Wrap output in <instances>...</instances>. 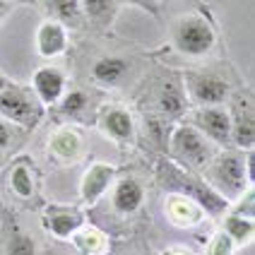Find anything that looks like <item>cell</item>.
<instances>
[{"mask_svg": "<svg viewBox=\"0 0 255 255\" xmlns=\"http://www.w3.org/2000/svg\"><path fill=\"white\" fill-rule=\"evenodd\" d=\"M123 72H126V63L118 60V58H104L94 65V77L99 82H106V85H114Z\"/></svg>", "mask_w": 255, "mask_h": 255, "instance_id": "8fae6325", "label": "cell"}, {"mask_svg": "<svg viewBox=\"0 0 255 255\" xmlns=\"http://www.w3.org/2000/svg\"><path fill=\"white\" fill-rule=\"evenodd\" d=\"M34 87H36L39 97H41L46 104H53V101L60 97V92H63V77H60L56 70L43 68V70L36 72V77H34Z\"/></svg>", "mask_w": 255, "mask_h": 255, "instance_id": "5b68a950", "label": "cell"}, {"mask_svg": "<svg viewBox=\"0 0 255 255\" xmlns=\"http://www.w3.org/2000/svg\"><path fill=\"white\" fill-rule=\"evenodd\" d=\"M0 114L7 116L14 123H24V126H31L36 121V106L31 104L27 94L22 89H2L0 92Z\"/></svg>", "mask_w": 255, "mask_h": 255, "instance_id": "6da1fadb", "label": "cell"}, {"mask_svg": "<svg viewBox=\"0 0 255 255\" xmlns=\"http://www.w3.org/2000/svg\"><path fill=\"white\" fill-rule=\"evenodd\" d=\"M7 142H10V130L5 123H0V147H5Z\"/></svg>", "mask_w": 255, "mask_h": 255, "instance_id": "d4e9b609", "label": "cell"}, {"mask_svg": "<svg viewBox=\"0 0 255 255\" xmlns=\"http://www.w3.org/2000/svg\"><path fill=\"white\" fill-rule=\"evenodd\" d=\"M253 140H255L253 116L248 111L246 116H239V121H236V142L241 147H253Z\"/></svg>", "mask_w": 255, "mask_h": 255, "instance_id": "4fadbf2b", "label": "cell"}, {"mask_svg": "<svg viewBox=\"0 0 255 255\" xmlns=\"http://www.w3.org/2000/svg\"><path fill=\"white\" fill-rule=\"evenodd\" d=\"M87 10L94 14H101V10H111V5L109 2H87Z\"/></svg>", "mask_w": 255, "mask_h": 255, "instance_id": "cb8c5ba5", "label": "cell"}, {"mask_svg": "<svg viewBox=\"0 0 255 255\" xmlns=\"http://www.w3.org/2000/svg\"><path fill=\"white\" fill-rule=\"evenodd\" d=\"M56 147L60 154H75V147H77V140L72 135H60L56 140Z\"/></svg>", "mask_w": 255, "mask_h": 255, "instance_id": "44dd1931", "label": "cell"}, {"mask_svg": "<svg viewBox=\"0 0 255 255\" xmlns=\"http://www.w3.org/2000/svg\"><path fill=\"white\" fill-rule=\"evenodd\" d=\"M10 255H34V243H31V239L17 234L12 239V243H10Z\"/></svg>", "mask_w": 255, "mask_h": 255, "instance_id": "d6986e66", "label": "cell"}, {"mask_svg": "<svg viewBox=\"0 0 255 255\" xmlns=\"http://www.w3.org/2000/svg\"><path fill=\"white\" fill-rule=\"evenodd\" d=\"M217 176H219L222 183H227L229 188H234V190H239L243 185V166L239 164L236 156H224V159L219 161Z\"/></svg>", "mask_w": 255, "mask_h": 255, "instance_id": "9c48e42d", "label": "cell"}, {"mask_svg": "<svg viewBox=\"0 0 255 255\" xmlns=\"http://www.w3.org/2000/svg\"><path fill=\"white\" fill-rule=\"evenodd\" d=\"M161 109L169 111V114H178L183 109V101H181V94L173 89V87H166L164 94H161Z\"/></svg>", "mask_w": 255, "mask_h": 255, "instance_id": "ac0fdd59", "label": "cell"}, {"mask_svg": "<svg viewBox=\"0 0 255 255\" xmlns=\"http://www.w3.org/2000/svg\"><path fill=\"white\" fill-rule=\"evenodd\" d=\"M109 178H111V169H109V166H101V164L99 166H94L85 178V198L87 200L97 198L101 190L109 185Z\"/></svg>", "mask_w": 255, "mask_h": 255, "instance_id": "30bf717a", "label": "cell"}, {"mask_svg": "<svg viewBox=\"0 0 255 255\" xmlns=\"http://www.w3.org/2000/svg\"><path fill=\"white\" fill-rule=\"evenodd\" d=\"M75 7H77V2H56V10H60V14H65V17H70Z\"/></svg>", "mask_w": 255, "mask_h": 255, "instance_id": "603a6c76", "label": "cell"}, {"mask_svg": "<svg viewBox=\"0 0 255 255\" xmlns=\"http://www.w3.org/2000/svg\"><path fill=\"white\" fill-rule=\"evenodd\" d=\"M227 229L236 241H246V239L253 234V224H251L248 219H241V217H229Z\"/></svg>", "mask_w": 255, "mask_h": 255, "instance_id": "5bb4252c", "label": "cell"}, {"mask_svg": "<svg viewBox=\"0 0 255 255\" xmlns=\"http://www.w3.org/2000/svg\"><path fill=\"white\" fill-rule=\"evenodd\" d=\"M210 255H231V239L229 236H217Z\"/></svg>", "mask_w": 255, "mask_h": 255, "instance_id": "7402d4cb", "label": "cell"}, {"mask_svg": "<svg viewBox=\"0 0 255 255\" xmlns=\"http://www.w3.org/2000/svg\"><path fill=\"white\" fill-rule=\"evenodd\" d=\"M173 147H176V152L181 156H185L188 161H202V159L207 156V149H205V144L200 140V135L195 130H190V128H181V130L176 132Z\"/></svg>", "mask_w": 255, "mask_h": 255, "instance_id": "3957f363", "label": "cell"}, {"mask_svg": "<svg viewBox=\"0 0 255 255\" xmlns=\"http://www.w3.org/2000/svg\"><path fill=\"white\" fill-rule=\"evenodd\" d=\"M176 39H178V46L188 53H205L212 46V29L202 19H188L178 27Z\"/></svg>", "mask_w": 255, "mask_h": 255, "instance_id": "7a4b0ae2", "label": "cell"}, {"mask_svg": "<svg viewBox=\"0 0 255 255\" xmlns=\"http://www.w3.org/2000/svg\"><path fill=\"white\" fill-rule=\"evenodd\" d=\"M48 227L53 229L58 236H68L72 229L77 227V217H72V214H53Z\"/></svg>", "mask_w": 255, "mask_h": 255, "instance_id": "9a60e30c", "label": "cell"}, {"mask_svg": "<svg viewBox=\"0 0 255 255\" xmlns=\"http://www.w3.org/2000/svg\"><path fill=\"white\" fill-rule=\"evenodd\" d=\"M12 188L22 195V198H29L31 195V176L24 166H17L12 173Z\"/></svg>", "mask_w": 255, "mask_h": 255, "instance_id": "2e32d148", "label": "cell"}, {"mask_svg": "<svg viewBox=\"0 0 255 255\" xmlns=\"http://www.w3.org/2000/svg\"><path fill=\"white\" fill-rule=\"evenodd\" d=\"M195 193H198V200L210 210L212 214H217V212H222L227 205H224V200L222 198H217L212 190H207V188H195Z\"/></svg>", "mask_w": 255, "mask_h": 255, "instance_id": "e0dca14e", "label": "cell"}, {"mask_svg": "<svg viewBox=\"0 0 255 255\" xmlns=\"http://www.w3.org/2000/svg\"><path fill=\"white\" fill-rule=\"evenodd\" d=\"M85 104H87V97L82 92H72L70 97L63 101V111L65 114H77L80 109H85Z\"/></svg>", "mask_w": 255, "mask_h": 255, "instance_id": "ffe728a7", "label": "cell"}, {"mask_svg": "<svg viewBox=\"0 0 255 255\" xmlns=\"http://www.w3.org/2000/svg\"><path fill=\"white\" fill-rule=\"evenodd\" d=\"M169 255H188V253H183V251H171Z\"/></svg>", "mask_w": 255, "mask_h": 255, "instance_id": "484cf974", "label": "cell"}, {"mask_svg": "<svg viewBox=\"0 0 255 255\" xmlns=\"http://www.w3.org/2000/svg\"><path fill=\"white\" fill-rule=\"evenodd\" d=\"M65 46V34L58 24H43L39 31V51L43 56H56Z\"/></svg>", "mask_w": 255, "mask_h": 255, "instance_id": "52a82bcc", "label": "cell"}, {"mask_svg": "<svg viewBox=\"0 0 255 255\" xmlns=\"http://www.w3.org/2000/svg\"><path fill=\"white\" fill-rule=\"evenodd\" d=\"M227 92L229 87L214 77H198L193 80V94L198 97L200 101L205 104H219V101L227 99Z\"/></svg>", "mask_w": 255, "mask_h": 255, "instance_id": "8992f818", "label": "cell"}, {"mask_svg": "<svg viewBox=\"0 0 255 255\" xmlns=\"http://www.w3.org/2000/svg\"><path fill=\"white\" fill-rule=\"evenodd\" d=\"M106 128L114 132L116 137H130V132H132V123H130L128 114H123V111H111L106 116Z\"/></svg>", "mask_w": 255, "mask_h": 255, "instance_id": "7c38bea8", "label": "cell"}, {"mask_svg": "<svg viewBox=\"0 0 255 255\" xmlns=\"http://www.w3.org/2000/svg\"><path fill=\"white\" fill-rule=\"evenodd\" d=\"M142 202V190L135 181H123L116 188V207L121 212H135Z\"/></svg>", "mask_w": 255, "mask_h": 255, "instance_id": "ba28073f", "label": "cell"}, {"mask_svg": "<svg viewBox=\"0 0 255 255\" xmlns=\"http://www.w3.org/2000/svg\"><path fill=\"white\" fill-rule=\"evenodd\" d=\"M198 123L202 126V130L207 135H212L217 142H227L229 140V130H231V123H229V116L224 111H202L198 116Z\"/></svg>", "mask_w": 255, "mask_h": 255, "instance_id": "277c9868", "label": "cell"}]
</instances>
